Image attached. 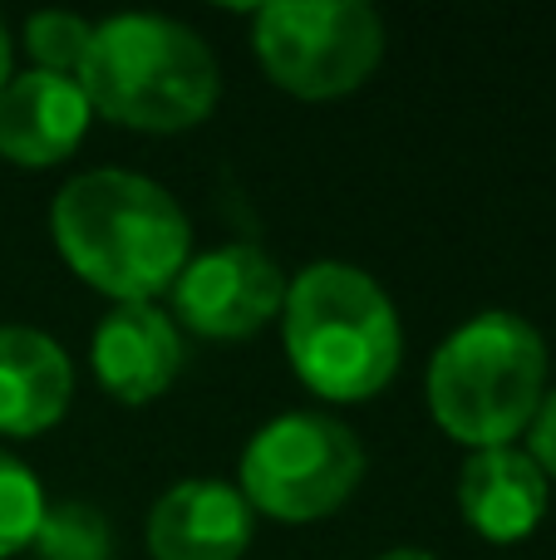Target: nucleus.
Wrapping results in <instances>:
<instances>
[{
  "label": "nucleus",
  "instance_id": "7ed1b4c3",
  "mask_svg": "<svg viewBox=\"0 0 556 560\" xmlns=\"http://www.w3.org/2000/svg\"><path fill=\"white\" fill-rule=\"evenodd\" d=\"M286 354L305 388L331 404L374 398L394 378L404 329L394 300L360 266L315 261L286 280Z\"/></svg>",
  "mask_w": 556,
  "mask_h": 560
},
{
  "label": "nucleus",
  "instance_id": "dca6fc26",
  "mask_svg": "<svg viewBox=\"0 0 556 560\" xmlns=\"http://www.w3.org/2000/svg\"><path fill=\"white\" fill-rule=\"evenodd\" d=\"M532 463L556 477V394L542 398L537 418H532Z\"/></svg>",
  "mask_w": 556,
  "mask_h": 560
},
{
  "label": "nucleus",
  "instance_id": "20e7f679",
  "mask_svg": "<svg viewBox=\"0 0 556 560\" xmlns=\"http://www.w3.org/2000/svg\"><path fill=\"white\" fill-rule=\"evenodd\" d=\"M547 398V345L512 310H483L429 359V413L459 443L508 447Z\"/></svg>",
  "mask_w": 556,
  "mask_h": 560
},
{
  "label": "nucleus",
  "instance_id": "f8f14e48",
  "mask_svg": "<svg viewBox=\"0 0 556 560\" xmlns=\"http://www.w3.org/2000/svg\"><path fill=\"white\" fill-rule=\"evenodd\" d=\"M463 522L488 541H522L547 512V472L522 447H478L459 477Z\"/></svg>",
  "mask_w": 556,
  "mask_h": 560
},
{
  "label": "nucleus",
  "instance_id": "f3484780",
  "mask_svg": "<svg viewBox=\"0 0 556 560\" xmlns=\"http://www.w3.org/2000/svg\"><path fill=\"white\" fill-rule=\"evenodd\" d=\"M10 59H15V49H10V30H5V20H0V89L10 84Z\"/></svg>",
  "mask_w": 556,
  "mask_h": 560
},
{
  "label": "nucleus",
  "instance_id": "2eb2a0df",
  "mask_svg": "<svg viewBox=\"0 0 556 560\" xmlns=\"http://www.w3.org/2000/svg\"><path fill=\"white\" fill-rule=\"evenodd\" d=\"M89 39H94V25L84 15H69V10H45V15H30L25 25V49L45 74L74 79L89 55Z\"/></svg>",
  "mask_w": 556,
  "mask_h": 560
},
{
  "label": "nucleus",
  "instance_id": "f03ea898",
  "mask_svg": "<svg viewBox=\"0 0 556 560\" xmlns=\"http://www.w3.org/2000/svg\"><path fill=\"white\" fill-rule=\"evenodd\" d=\"M74 79L94 114L138 133H187L222 94L207 39L167 15H114L94 25Z\"/></svg>",
  "mask_w": 556,
  "mask_h": 560
},
{
  "label": "nucleus",
  "instance_id": "a211bd4d",
  "mask_svg": "<svg viewBox=\"0 0 556 560\" xmlns=\"http://www.w3.org/2000/svg\"><path fill=\"white\" fill-rule=\"evenodd\" d=\"M380 560H433L429 551H414V546H399V551H384Z\"/></svg>",
  "mask_w": 556,
  "mask_h": 560
},
{
  "label": "nucleus",
  "instance_id": "4468645a",
  "mask_svg": "<svg viewBox=\"0 0 556 560\" xmlns=\"http://www.w3.org/2000/svg\"><path fill=\"white\" fill-rule=\"evenodd\" d=\"M39 516H45V492H39L35 472L15 453L0 447V560L30 551V541L39 532Z\"/></svg>",
  "mask_w": 556,
  "mask_h": 560
},
{
  "label": "nucleus",
  "instance_id": "f257e3e1",
  "mask_svg": "<svg viewBox=\"0 0 556 560\" xmlns=\"http://www.w3.org/2000/svg\"><path fill=\"white\" fill-rule=\"evenodd\" d=\"M69 271L118 305H153L193 261V226L167 187L124 167H94L59 187L49 207Z\"/></svg>",
  "mask_w": 556,
  "mask_h": 560
},
{
  "label": "nucleus",
  "instance_id": "9b49d317",
  "mask_svg": "<svg viewBox=\"0 0 556 560\" xmlns=\"http://www.w3.org/2000/svg\"><path fill=\"white\" fill-rule=\"evenodd\" d=\"M74 364L45 329L0 325V433L35 438L69 413Z\"/></svg>",
  "mask_w": 556,
  "mask_h": 560
},
{
  "label": "nucleus",
  "instance_id": "39448f33",
  "mask_svg": "<svg viewBox=\"0 0 556 560\" xmlns=\"http://www.w3.org/2000/svg\"><path fill=\"white\" fill-rule=\"evenodd\" d=\"M364 477V447L331 413H281L246 443L242 487L246 506L276 522H321L340 512Z\"/></svg>",
  "mask_w": 556,
  "mask_h": 560
},
{
  "label": "nucleus",
  "instance_id": "1a4fd4ad",
  "mask_svg": "<svg viewBox=\"0 0 556 560\" xmlns=\"http://www.w3.org/2000/svg\"><path fill=\"white\" fill-rule=\"evenodd\" d=\"M89 108L79 79L25 69L0 89V158L20 167H55L84 143Z\"/></svg>",
  "mask_w": 556,
  "mask_h": 560
},
{
  "label": "nucleus",
  "instance_id": "ddd939ff",
  "mask_svg": "<svg viewBox=\"0 0 556 560\" xmlns=\"http://www.w3.org/2000/svg\"><path fill=\"white\" fill-rule=\"evenodd\" d=\"M39 560H108V522L84 502H55L30 541Z\"/></svg>",
  "mask_w": 556,
  "mask_h": 560
},
{
  "label": "nucleus",
  "instance_id": "9d476101",
  "mask_svg": "<svg viewBox=\"0 0 556 560\" xmlns=\"http://www.w3.org/2000/svg\"><path fill=\"white\" fill-rule=\"evenodd\" d=\"M89 359L118 404H153L183 369V335L158 305H114L99 319Z\"/></svg>",
  "mask_w": 556,
  "mask_h": 560
},
{
  "label": "nucleus",
  "instance_id": "6e6552de",
  "mask_svg": "<svg viewBox=\"0 0 556 560\" xmlns=\"http://www.w3.org/2000/svg\"><path fill=\"white\" fill-rule=\"evenodd\" d=\"M252 506L232 482L193 477L163 492L148 512L153 560H242L252 546Z\"/></svg>",
  "mask_w": 556,
  "mask_h": 560
},
{
  "label": "nucleus",
  "instance_id": "0eeeda50",
  "mask_svg": "<svg viewBox=\"0 0 556 560\" xmlns=\"http://www.w3.org/2000/svg\"><path fill=\"white\" fill-rule=\"evenodd\" d=\"M173 305L187 329L207 339H246L286 305V276L262 246L232 242L202 252L173 280Z\"/></svg>",
  "mask_w": 556,
  "mask_h": 560
},
{
  "label": "nucleus",
  "instance_id": "423d86ee",
  "mask_svg": "<svg viewBox=\"0 0 556 560\" xmlns=\"http://www.w3.org/2000/svg\"><path fill=\"white\" fill-rule=\"evenodd\" d=\"M256 59L296 98L355 94L384 59V20L360 0H271L256 10Z\"/></svg>",
  "mask_w": 556,
  "mask_h": 560
}]
</instances>
